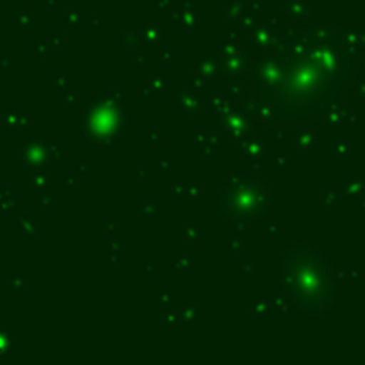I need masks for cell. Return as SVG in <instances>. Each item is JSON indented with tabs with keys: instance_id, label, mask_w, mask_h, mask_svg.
<instances>
[{
	"instance_id": "2",
	"label": "cell",
	"mask_w": 365,
	"mask_h": 365,
	"mask_svg": "<svg viewBox=\"0 0 365 365\" xmlns=\"http://www.w3.org/2000/svg\"><path fill=\"white\" fill-rule=\"evenodd\" d=\"M289 292L302 309H324L334 296L328 266L310 250H296L287 257Z\"/></svg>"
},
{
	"instance_id": "4",
	"label": "cell",
	"mask_w": 365,
	"mask_h": 365,
	"mask_svg": "<svg viewBox=\"0 0 365 365\" xmlns=\"http://www.w3.org/2000/svg\"><path fill=\"white\" fill-rule=\"evenodd\" d=\"M89 125L95 128L96 134H107L116 125V113L110 107H100V109H96L93 113Z\"/></svg>"
},
{
	"instance_id": "3",
	"label": "cell",
	"mask_w": 365,
	"mask_h": 365,
	"mask_svg": "<svg viewBox=\"0 0 365 365\" xmlns=\"http://www.w3.org/2000/svg\"><path fill=\"white\" fill-rule=\"evenodd\" d=\"M227 212L237 220L259 217L266 210L267 192L257 180H235L223 196Z\"/></svg>"
},
{
	"instance_id": "1",
	"label": "cell",
	"mask_w": 365,
	"mask_h": 365,
	"mask_svg": "<svg viewBox=\"0 0 365 365\" xmlns=\"http://www.w3.org/2000/svg\"><path fill=\"white\" fill-rule=\"evenodd\" d=\"M348 78L341 41L312 38L260 64V82L284 120H307L337 96Z\"/></svg>"
}]
</instances>
